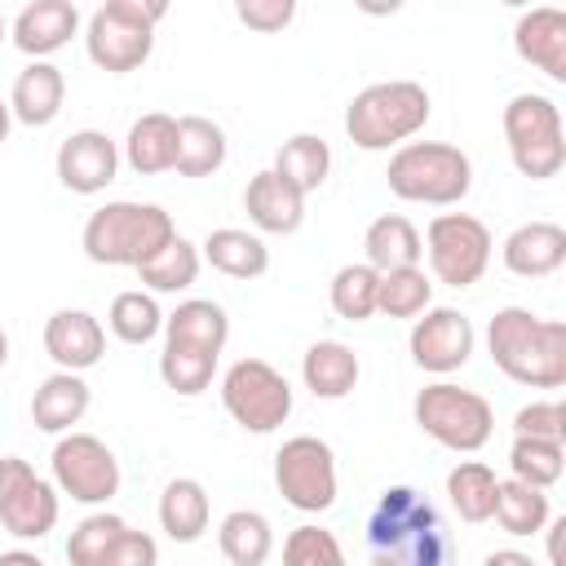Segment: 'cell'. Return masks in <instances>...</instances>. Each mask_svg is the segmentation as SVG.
<instances>
[{"instance_id":"cell-31","label":"cell","mask_w":566,"mask_h":566,"mask_svg":"<svg viewBox=\"0 0 566 566\" xmlns=\"http://www.w3.org/2000/svg\"><path fill=\"white\" fill-rule=\"evenodd\" d=\"M327 168H332V150L318 133H296L279 146L274 155V172L296 190V195H310L327 181Z\"/></svg>"},{"instance_id":"cell-4","label":"cell","mask_w":566,"mask_h":566,"mask_svg":"<svg viewBox=\"0 0 566 566\" xmlns=\"http://www.w3.org/2000/svg\"><path fill=\"white\" fill-rule=\"evenodd\" d=\"M429 119V93L416 80H385L354 93L345 106V133L358 150H389L416 137Z\"/></svg>"},{"instance_id":"cell-41","label":"cell","mask_w":566,"mask_h":566,"mask_svg":"<svg viewBox=\"0 0 566 566\" xmlns=\"http://www.w3.org/2000/svg\"><path fill=\"white\" fill-rule=\"evenodd\" d=\"M283 566H345V548L323 526H296L283 539Z\"/></svg>"},{"instance_id":"cell-16","label":"cell","mask_w":566,"mask_h":566,"mask_svg":"<svg viewBox=\"0 0 566 566\" xmlns=\"http://www.w3.org/2000/svg\"><path fill=\"white\" fill-rule=\"evenodd\" d=\"M44 354L57 363V371H88L106 354V332L88 310H57L44 323Z\"/></svg>"},{"instance_id":"cell-50","label":"cell","mask_w":566,"mask_h":566,"mask_svg":"<svg viewBox=\"0 0 566 566\" xmlns=\"http://www.w3.org/2000/svg\"><path fill=\"white\" fill-rule=\"evenodd\" d=\"M4 35H9V22H4V13H0V40H4Z\"/></svg>"},{"instance_id":"cell-39","label":"cell","mask_w":566,"mask_h":566,"mask_svg":"<svg viewBox=\"0 0 566 566\" xmlns=\"http://www.w3.org/2000/svg\"><path fill=\"white\" fill-rule=\"evenodd\" d=\"M137 274H142V283L150 292H181V287H190L199 279V248L177 234L155 261L137 265Z\"/></svg>"},{"instance_id":"cell-13","label":"cell","mask_w":566,"mask_h":566,"mask_svg":"<svg viewBox=\"0 0 566 566\" xmlns=\"http://www.w3.org/2000/svg\"><path fill=\"white\" fill-rule=\"evenodd\" d=\"M53 482L80 504H106L119 491V460L93 433H66L53 447Z\"/></svg>"},{"instance_id":"cell-40","label":"cell","mask_w":566,"mask_h":566,"mask_svg":"<svg viewBox=\"0 0 566 566\" xmlns=\"http://www.w3.org/2000/svg\"><path fill=\"white\" fill-rule=\"evenodd\" d=\"M124 517H115V513H93V517H84L75 531H71V539H66V562L71 566H102V557H106V548L124 535Z\"/></svg>"},{"instance_id":"cell-11","label":"cell","mask_w":566,"mask_h":566,"mask_svg":"<svg viewBox=\"0 0 566 566\" xmlns=\"http://www.w3.org/2000/svg\"><path fill=\"white\" fill-rule=\"evenodd\" d=\"M274 486L301 513H323L336 504V455L323 438L296 433L274 455Z\"/></svg>"},{"instance_id":"cell-17","label":"cell","mask_w":566,"mask_h":566,"mask_svg":"<svg viewBox=\"0 0 566 566\" xmlns=\"http://www.w3.org/2000/svg\"><path fill=\"white\" fill-rule=\"evenodd\" d=\"M513 49L522 62H531L535 71H544L548 80L562 84L566 80V13L553 4L522 13L513 27Z\"/></svg>"},{"instance_id":"cell-46","label":"cell","mask_w":566,"mask_h":566,"mask_svg":"<svg viewBox=\"0 0 566 566\" xmlns=\"http://www.w3.org/2000/svg\"><path fill=\"white\" fill-rule=\"evenodd\" d=\"M562 531H566V517H557V522L548 526V562H553V566H562Z\"/></svg>"},{"instance_id":"cell-45","label":"cell","mask_w":566,"mask_h":566,"mask_svg":"<svg viewBox=\"0 0 566 566\" xmlns=\"http://www.w3.org/2000/svg\"><path fill=\"white\" fill-rule=\"evenodd\" d=\"M482 566H535V562L526 553H517V548H495V553L482 557Z\"/></svg>"},{"instance_id":"cell-1","label":"cell","mask_w":566,"mask_h":566,"mask_svg":"<svg viewBox=\"0 0 566 566\" xmlns=\"http://www.w3.org/2000/svg\"><path fill=\"white\" fill-rule=\"evenodd\" d=\"M367 557L371 566H447L451 539L416 486H389L367 517Z\"/></svg>"},{"instance_id":"cell-47","label":"cell","mask_w":566,"mask_h":566,"mask_svg":"<svg viewBox=\"0 0 566 566\" xmlns=\"http://www.w3.org/2000/svg\"><path fill=\"white\" fill-rule=\"evenodd\" d=\"M0 566H44V562L27 548H9V553H0Z\"/></svg>"},{"instance_id":"cell-9","label":"cell","mask_w":566,"mask_h":566,"mask_svg":"<svg viewBox=\"0 0 566 566\" xmlns=\"http://www.w3.org/2000/svg\"><path fill=\"white\" fill-rule=\"evenodd\" d=\"M429 270L447 287H469L491 265V230L469 212H438L424 230Z\"/></svg>"},{"instance_id":"cell-35","label":"cell","mask_w":566,"mask_h":566,"mask_svg":"<svg viewBox=\"0 0 566 566\" xmlns=\"http://www.w3.org/2000/svg\"><path fill=\"white\" fill-rule=\"evenodd\" d=\"M376 287H380V274L367 265V261H354V265H340L332 274V310L345 318V323H363L376 314Z\"/></svg>"},{"instance_id":"cell-29","label":"cell","mask_w":566,"mask_h":566,"mask_svg":"<svg viewBox=\"0 0 566 566\" xmlns=\"http://www.w3.org/2000/svg\"><path fill=\"white\" fill-rule=\"evenodd\" d=\"M164 332H168L172 345H195V349L221 354L226 336H230V318H226V310L217 301H181L164 318Z\"/></svg>"},{"instance_id":"cell-44","label":"cell","mask_w":566,"mask_h":566,"mask_svg":"<svg viewBox=\"0 0 566 566\" xmlns=\"http://www.w3.org/2000/svg\"><path fill=\"white\" fill-rule=\"evenodd\" d=\"M234 13H239V22H243V27H252V31L270 35V31H283V27L292 22L296 4H292V0H239V4H234Z\"/></svg>"},{"instance_id":"cell-25","label":"cell","mask_w":566,"mask_h":566,"mask_svg":"<svg viewBox=\"0 0 566 566\" xmlns=\"http://www.w3.org/2000/svg\"><path fill=\"white\" fill-rule=\"evenodd\" d=\"M84 411H88V385L75 371H53L49 380H40L31 398V420L44 433H66L71 424H80Z\"/></svg>"},{"instance_id":"cell-27","label":"cell","mask_w":566,"mask_h":566,"mask_svg":"<svg viewBox=\"0 0 566 566\" xmlns=\"http://www.w3.org/2000/svg\"><path fill=\"white\" fill-rule=\"evenodd\" d=\"M226 164V133L221 124L203 115H181L177 119V172L181 177H212Z\"/></svg>"},{"instance_id":"cell-23","label":"cell","mask_w":566,"mask_h":566,"mask_svg":"<svg viewBox=\"0 0 566 566\" xmlns=\"http://www.w3.org/2000/svg\"><path fill=\"white\" fill-rule=\"evenodd\" d=\"M358 354L340 340H314L301 358V376H305V389L314 398H345L354 394L358 385Z\"/></svg>"},{"instance_id":"cell-26","label":"cell","mask_w":566,"mask_h":566,"mask_svg":"<svg viewBox=\"0 0 566 566\" xmlns=\"http://www.w3.org/2000/svg\"><path fill=\"white\" fill-rule=\"evenodd\" d=\"M208 517H212V504H208V491L203 482L195 478H172L159 495V526L168 539L177 544H195L203 531H208Z\"/></svg>"},{"instance_id":"cell-24","label":"cell","mask_w":566,"mask_h":566,"mask_svg":"<svg viewBox=\"0 0 566 566\" xmlns=\"http://www.w3.org/2000/svg\"><path fill=\"white\" fill-rule=\"evenodd\" d=\"M124 159H128V168H133V172H142V177L168 172V168L177 164V119H172V115H164V111L142 115V119L128 128Z\"/></svg>"},{"instance_id":"cell-3","label":"cell","mask_w":566,"mask_h":566,"mask_svg":"<svg viewBox=\"0 0 566 566\" xmlns=\"http://www.w3.org/2000/svg\"><path fill=\"white\" fill-rule=\"evenodd\" d=\"M177 239L172 217L159 203L115 199L84 221V256L97 265H146Z\"/></svg>"},{"instance_id":"cell-8","label":"cell","mask_w":566,"mask_h":566,"mask_svg":"<svg viewBox=\"0 0 566 566\" xmlns=\"http://www.w3.org/2000/svg\"><path fill=\"white\" fill-rule=\"evenodd\" d=\"M416 411V424L438 442V447H451V451H478L491 442L495 433V411L482 394L473 389H460V385H424L411 402Z\"/></svg>"},{"instance_id":"cell-49","label":"cell","mask_w":566,"mask_h":566,"mask_svg":"<svg viewBox=\"0 0 566 566\" xmlns=\"http://www.w3.org/2000/svg\"><path fill=\"white\" fill-rule=\"evenodd\" d=\"M4 358H9V336H4V327H0V367H4Z\"/></svg>"},{"instance_id":"cell-42","label":"cell","mask_w":566,"mask_h":566,"mask_svg":"<svg viewBox=\"0 0 566 566\" xmlns=\"http://www.w3.org/2000/svg\"><path fill=\"white\" fill-rule=\"evenodd\" d=\"M513 438H548V442H566V407L553 402H531L513 416Z\"/></svg>"},{"instance_id":"cell-33","label":"cell","mask_w":566,"mask_h":566,"mask_svg":"<svg viewBox=\"0 0 566 566\" xmlns=\"http://www.w3.org/2000/svg\"><path fill=\"white\" fill-rule=\"evenodd\" d=\"M509 535H535L548 526V495L539 486H526L517 478L500 482L495 491V513H491Z\"/></svg>"},{"instance_id":"cell-19","label":"cell","mask_w":566,"mask_h":566,"mask_svg":"<svg viewBox=\"0 0 566 566\" xmlns=\"http://www.w3.org/2000/svg\"><path fill=\"white\" fill-rule=\"evenodd\" d=\"M243 212L265 234H292L305 221V195H296L274 168L256 172L243 190Z\"/></svg>"},{"instance_id":"cell-18","label":"cell","mask_w":566,"mask_h":566,"mask_svg":"<svg viewBox=\"0 0 566 566\" xmlns=\"http://www.w3.org/2000/svg\"><path fill=\"white\" fill-rule=\"evenodd\" d=\"M75 31H80V9L71 0H31V4H22V13L9 27L13 44L35 62L57 53Z\"/></svg>"},{"instance_id":"cell-10","label":"cell","mask_w":566,"mask_h":566,"mask_svg":"<svg viewBox=\"0 0 566 566\" xmlns=\"http://www.w3.org/2000/svg\"><path fill=\"white\" fill-rule=\"evenodd\" d=\"M221 402L248 433H270L292 411V385L265 358H239L221 376Z\"/></svg>"},{"instance_id":"cell-38","label":"cell","mask_w":566,"mask_h":566,"mask_svg":"<svg viewBox=\"0 0 566 566\" xmlns=\"http://www.w3.org/2000/svg\"><path fill=\"white\" fill-rule=\"evenodd\" d=\"M106 323H111V332L124 340V345H146L159 327H164V310H159V301L150 296V292H119L115 301H111V314H106Z\"/></svg>"},{"instance_id":"cell-43","label":"cell","mask_w":566,"mask_h":566,"mask_svg":"<svg viewBox=\"0 0 566 566\" xmlns=\"http://www.w3.org/2000/svg\"><path fill=\"white\" fill-rule=\"evenodd\" d=\"M102 566H159V544H155L146 531L124 526V535L106 548Z\"/></svg>"},{"instance_id":"cell-15","label":"cell","mask_w":566,"mask_h":566,"mask_svg":"<svg viewBox=\"0 0 566 566\" xmlns=\"http://www.w3.org/2000/svg\"><path fill=\"white\" fill-rule=\"evenodd\" d=\"M119 168V150L106 133L97 128H80L57 146V181L71 195H97L115 181Z\"/></svg>"},{"instance_id":"cell-5","label":"cell","mask_w":566,"mask_h":566,"mask_svg":"<svg viewBox=\"0 0 566 566\" xmlns=\"http://www.w3.org/2000/svg\"><path fill=\"white\" fill-rule=\"evenodd\" d=\"M389 190L407 203H460L473 186V164L451 142H407L389 159Z\"/></svg>"},{"instance_id":"cell-22","label":"cell","mask_w":566,"mask_h":566,"mask_svg":"<svg viewBox=\"0 0 566 566\" xmlns=\"http://www.w3.org/2000/svg\"><path fill=\"white\" fill-rule=\"evenodd\" d=\"M363 248H367V265H371L376 274L411 270V265H420V252H424L420 230H416L402 212H385V217H376V221L367 226Z\"/></svg>"},{"instance_id":"cell-34","label":"cell","mask_w":566,"mask_h":566,"mask_svg":"<svg viewBox=\"0 0 566 566\" xmlns=\"http://www.w3.org/2000/svg\"><path fill=\"white\" fill-rule=\"evenodd\" d=\"M212 371H217V354H208V349H195V345H164V354H159V376H164V385L172 389V394H181V398H195V394H203L208 385H212Z\"/></svg>"},{"instance_id":"cell-28","label":"cell","mask_w":566,"mask_h":566,"mask_svg":"<svg viewBox=\"0 0 566 566\" xmlns=\"http://www.w3.org/2000/svg\"><path fill=\"white\" fill-rule=\"evenodd\" d=\"M203 261H208L212 270H221L226 279H261V274L270 270L265 243H261L256 234H248V230H234V226L212 230V234L203 239Z\"/></svg>"},{"instance_id":"cell-36","label":"cell","mask_w":566,"mask_h":566,"mask_svg":"<svg viewBox=\"0 0 566 566\" xmlns=\"http://www.w3.org/2000/svg\"><path fill=\"white\" fill-rule=\"evenodd\" d=\"M562 464H566V442H548V438H513L509 469H513L517 482L548 491V486L562 478Z\"/></svg>"},{"instance_id":"cell-12","label":"cell","mask_w":566,"mask_h":566,"mask_svg":"<svg viewBox=\"0 0 566 566\" xmlns=\"http://www.w3.org/2000/svg\"><path fill=\"white\" fill-rule=\"evenodd\" d=\"M0 522L18 539H44L57 526V491L22 455H0Z\"/></svg>"},{"instance_id":"cell-7","label":"cell","mask_w":566,"mask_h":566,"mask_svg":"<svg viewBox=\"0 0 566 566\" xmlns=\"http://www.w3.org/2000/svg\"><path fill=\"white\" fill-rule=\"evenodd\" d=\"M504 142L513 155V168L531 181L557 177L566 164V137H562V115L557 102L544 93H517L504 106Z\"/></svg>"},{"instance_id":"cell-6","label":"cell","mask_w":566,"mask_h":566,"mask_svg":"<svg viewBox=\"0 0 566 566\" xmlns=\"http://www.w3.org/2000/svg\"><path fill=\"white\" fill-rule=\"evenodd\" d=\"M168 13V4L159 0H106L102 9H93L84 44L88 57L111 71V75H128L150 57L155 44V22Z\"/></svg>"},{"instance_id":"cell-14","label":"cell","mask_w":566,"mask_h":566,"mask_svg":"<svg viewBox=\"0 0 566 566\" xmlns=\"http://www.w3.org/2000/svg\"><path fill=\"white\" fill-rule=\"evenodd\" d=\"M407 345H411V363L416 367H424L433 376H447V371L469 363V354H473V323L460 310H451V305H433V310H424V318H416Z\"/></svg>"},{"instance_id":"cell-20","label":"cell","mask_w":566,"mask_h":566,"mask_svg":"<svg viewBox=\"0 0 566 566\" xmlns=\"http://www.w3.org/2000/svg\"><path fill=\"white\" fill-rule=\"evenodd\" d=\"M566 261V230L557 221H526L504 239V265L522 279H544Z\"/></svg>"},{"instance_id":"cell-48","label":"cell","mask_w":566,"mask_h":566,"mask_svg":"<svg viewBox=\"0 0 566 566\" xmlns=\"http://www.w3.org/2000/svg\"><path fill=\"white\" fill-rule=\"evenodd\" d=\"M4 137H9V102L0 97V142H4Z\"/></svg>"},{"instance_id":"cell-32","label":"cell","mask_w":566,"mask_h":566,"mask_svg":"<svg viewBox=\"0 0 566 566\" xmlns=\"http://www.w3.org/2000/svg\"><path fill=\"white\" fill-rule=\"evenodd\" d=\"M495 491H500V478L482 460H460L447 473V495L464 522H486L495 513Z\"/></svg>"},{"instance_id":"cell-30","label":"cell","mask_w":566,"mask_h":566,"mask_svg":"<svg viewBox=\"0 0 566 566\" xmlns=\"http://www.w3.org/2000/svg\"><path fill=\"white\" fill-rule=\"evenodd\" d=\"M217 544L230 566H265V557L274 553V531L256 509H234L221 517Z\"/></svg>"},{"instance_id":"cell-2","label":"cell","mask_w":566,"mask_h":566,"mask_svg":"<svg viewBox=\"0 0 566 566\" xmlns=\"http://www.w3.org/2000/svg\"><path fill=\"white\" fill-rule=\"evenodd\" d=\"M491 363L531 389H562L566 385V323L539 318L522 305L495 310L486 327Z\"/></svg>"},{"instance_id":"cell-37","label":"cell","mask_w":566,"mask_h":566,"mask_svg":"<svg viewBox=\"0 0 566 566\" xmlns=\"http://www.w3.org/2000/svg\"><path fill=\"white\" fill-rule=\"evenodd\" d=\"M429 296H433V283L424 279L420 265H411V270H389V274H380L376 310L389 314V318H416V314L429 310Z\"/></svg>"},{"instance_id":"cell-21","label":"cell","mask_w":566,"mask_h":566,"mask_svg":"<svg viewBox=\"0 0 566 566\" xmlns=\"http://www.w3.org/2000/svg\"><path fill=\"white\" fill-rule=\"evenodd\" d=\"M62 97H66V80L53 62H31L18 71L13 80V93H9V115H18L22 124L31 128H44L57 119L62 111Z\"/></svg>"}]
</instances>
